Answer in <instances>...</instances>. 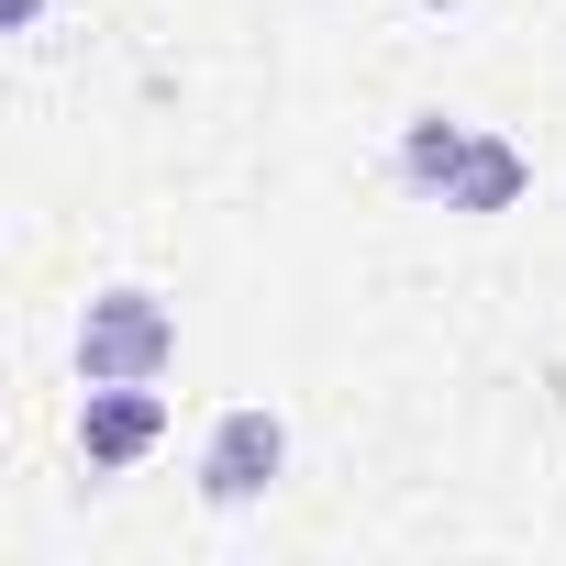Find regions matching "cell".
Here are the masks:
<instances>
[{
	"mask_svg": "<svg viewBox=\"0 0 566 566\" xmlns=\"http://www.w3.org/2000/svg\"><path fill=\"white\" fill-rule=\"evenodd\" d=\"M522 200H533V156H522V145L500 134V123H478L433 211H455V222H500V211H522Z\"/></svg>",
	"mask_w": 566,
	"mask_h": 566,
	"instance_id": "obj_4",
	"label": "cell"
},
{
	"mask_svg": "<svg viewBox=\"0 0 566 566\" xmlns=\"http://www.w3.org/2000/svg\"><path fill=\"white\" fill-rule=\"evenodd\" d=\"M156 444H167V389L156 378H90L78 389V455H90V478H134Z\"/></svg>",
	"mask_w": 566,
	"mask_h": 566,
	"instance_id": "obj_3",
	"label": "cell"
},
{
	"mask_svg": "<svg viewBox=\"0 0 566 566\" xmlns=\"http://www.w3.org/2000/svg\"><path fill=\"white\" fill-rule=\"evenodd\" d=\"M67 356H78V389H90V378H167V367H178V301L145 290V277H112V290L78 301Z\"/></svg>",
	"mask_w": 566,
	"mask_h": 566,
	"instance_id": "obj_1",
	"label": "cell"
},
{
	"mask_svg": "<svg viewBox=\"0 0 566 566\" xmlns=\"http://www.w3.org/2000/svg\"><path fill=\"white\" fill-rule=\"evenodd\" d=\"M277 478H290V422L266 400L211 411V433H200V511H255Z\"/></svg>",
	"mask_w": 566,
	"mask_h": 566,
	"instance_id": "obj_2",
	"label": "cell"
},
{
	"mask_svg": "<svg viewBox=\"0 0 566 566\" xmlns=\"http://www.w3.org/2000/svg\"><path fill=\"white\" fill-rule=\"evenodd\" d=\"M45 12L56 0H0V34H45Z\"/></svg>",
	"mask_w": 566,
	"mask_h": 566,
	"instance_id": "obj_6",
	"label": "cell"
},
{
	"mask_svg": "<svg viewBox=\"0 0 566 566\" xmlns=\"http://www.w3.org/2000/svg\"><path fill=\"white\" fill-rule=\"evenodd\" d=\"M422 12H467V0H422Z\"/></svg>",
	"mask_w": 566,
	"mask_h": 566,
	"instance_id": "obj_7",
	"label": "cell"
},
{
	"mask_svg": "<svg viewBox=\"0 0 566 566\" xmlns=\"http://www.w3.org/2000/svg\"><path fill=\"white\" fill-rule=\"evenodd\" d=\"M467 112H411L400 123V145H389V178L411 189V200H444V178H455V156H467Z\"/></svg>",
	"mask_w": 566,
	"mask_h": 566,
	"instance_id": "obj_5",
	"label": "cell"
}]
</instances>
